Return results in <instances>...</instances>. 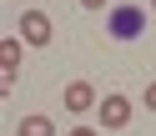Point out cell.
Wrapping results in <instances>:
<instances>
[{"label": "cell", "instance_id": "6da1fadb", "mask_svg": "<svg viewBox=\"0 0 156 136\" xmlns=\"http://www.w3.org/2000/svg\"><path fill=\"white\" fill-rule=\"evenodd\" d=\"M106 30H111L116 41H136V35L146 30V15L136 10V5H111V15H106Z\"/></svg>", "mask_w": 156, "mask_h": 136}, {"label": "cell", "instance_id": "7a4b0ae2", "mask_svg": "<svg viewBox=\"0 0 156 136\" xmlns=\"http://www.w3.org/2000/svg\"><path fill=\"white\" fill-rule=\"evenodd\" d=\"M131 96H121V91H111V96H101V131H121L126 121H131Z\"/></svg>", "mask_w": 156, "mask_h": 136}, {"label": "cell", "instance_id": "3957f363", "mask_svg": "<svg viewBox=\"0 0 156 136\" xmlns=\"http://www.w3.org/2000/svg\"><path fill=\"white\" fill-rule=\"evenodd\" d=\"M20 41H25V35H5V41H0V91L15 86V71H20Z\"/></svg>", "mask_w": 156, "mask_h": 136}, {"label": "cell", "instance_id": "277c9868", "mask_svg": "<svg viewBox=\"0 0 156 136\" xmlns=\"http://www.w3.org/2000/svg\"><path fill=\"white\" fill-rule=\"evenodd\" d=\"M61 101H66V111H71V116H86L91 106H101V96H96V86H91V81H71Z\"/></svg>", "mask_w": 156, "mask_h": 136}, {"label": "cell", "instance_id": "5b68a950", "mask_svg": "<svg viewBox=\"0 0 156 136\" xmlns=\"http://www.w3.org/2000/svg\"><path fill=\"white\" fill-rule=\"evenodd\" d=\"M20 35H25V45H45L51 41V15L45 10H20Z\"/></svg>", "mask_w": 156, "mask_h": 136}, {"label": "cell", "instance_id": "8992f818", "mask_svg": "<svg viewBox=\"0 0 156 136\" xmlns=\"http://www.w3.org/2000/svg\"><path fill=\"white\" fill-rule=\"evenodd\" d=\"M15 136H55V121H51V116H41V111H30V116H20Z\"/></svg>", "mask_w": 156, "mask_h": 136}, {"label": "cell", "instance_id": "52a82bcc", "mask_svg": "<svg viewBox=\"0 0 156 136\" xmlns=\"http://www.w3.org/2000/svg\"><path fill=\"white\" fill-rule=\"evenodd\" d=\"M141 106H146V111H156V81H151V86L141 91Z\"/></svg>", "mask_w": 156, "mask_h": 136}, {"label": "cell", "instance_id": "ba28073f", "mask_svg": "<svg viewBox=\"0 0 156 136\" xmlns=\"http://www.w3.org/2000/svg\"><path fill=\"white\" fill-rule=\"evenodd\" d=\"M66 136H101V131H96V126H71Z\"/></svg>", "mask_w": 156, "mask_h": 136}, {"label": "cell", "instance_id": "9c48e42d", "mask_svg": "<svg viewBox=\"0 0 156 136\" xmlns=\"http://www.w3.org/2000/svg\"><path fill=\"white\" fill-rule=\"evenodd\" d=\"M86 10H111V0H81Z\"/></svg>", "mask_w": 156, "mask_h": 136}, {"label": "cell", "instance_id": "30bf717a", "mask_svg": "<svg viewBox=\"0 0 156 136\" xmlns=\"http://www.w3.org/2000/svg\"><path fill=\"white\" fill-rule=\"evenodd\" d=\"M151 15H156V0H151Z\"/></svg>", "mask_w": 156, "mask_h": 136}]
</instances>
